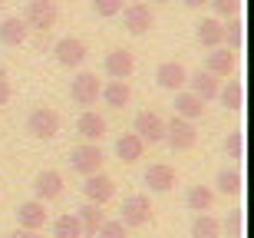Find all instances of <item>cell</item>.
Instances as JSON below:
<instances>
[{"label":"cell","mask_w":254,"mask_h":238,"mask_svg":"<svg viewBox=\"0 0 254 238\" xmlns=\"http://www.w3.org/2000/svg\"><path fill=\"white\" fill-rule=\"evenodd\" d=\"M165 143H169L172 153H189V149H195V143H198L195 123L182 119V116H172L169 123H165Z\"/></svg>","instance_id":"6da1fadb"},{"label":"cell","mask_w":254,"mask_h":238,"mask_svg":"<svg viewBox=\"0 0 254 238\" xmlns=\"http://www.w3.org/2000/svg\"><path fill=\"white\" fill-rule=\"evenodd\" d=\"M103 162H106V156H103V149H99V143H79L69 153V169L73 172H79V175H93V172H103Z\"/></svg>","instance_id":"7a4b0ae2"},{"label":"cell","mask_w":254,"mask_h":238,"mask_svg":"<svg viewBox=\"0 0 254 238\" xmlns=\"http://www.w3.org/2000/svg\"><path fill=\"white\" fill-rule=\"evenodd\" d=\"M123 215H119V222H123L126 229H142V225H149L152 219V202L145 192H135V195H126L123 199Z\"/></svg>","instance_id":"3957f363"},{"label":"cell","mask_w":254,"mask_h":238,"mask_svg":"<svg viewBox=\"0 0 254 238\" xmlns=\"http://www.w3.org/2000/svg\"><path fill=\"white\" fill-rule=\"evenodd\" d=\"M57 3L53 0H30L27 3V13H23V23L27 30H37V33H50L57 27Z\"/></svg>","instance_id":"277c9868"},{"label":"cell","mask_w":254,"mask_h":238,"mask_svg":"<svg viewBox=\"0 0 254 238\" xmlns=\"http://www.w3.org/2000/svg\"><path fill=\"white\" fill-rule=\"evenodd\" d=\"M27 133L33 139H53L60 133V113L53 106H37L33 113L27 116Z\"/></svg>","instance_id":"5b68a950"},{"label":"cell","mask_w":254,"mask_h":238,"mask_svg":"<svg viewBox=\"0 0 254 238\" xmlns=\"http://www.w3.org/2000/svg\"><path fill=\"white\" fill-rule=\"evenodd\" d=\"M132 133L139 136L142 143H165V119H162L159 113H149V109H142V113H135V119H132Z\"/></svg>","instance_id":"8992f818"},{"label":"cell","mask_w":254,"mask_h":238,"mask_svg":"<svg viewBox=\"0 0 254 238\" xmlns=\"http://www.w3.org/2000/svg\"><path fill=\"white\" fill-rule=\"evenodd\" d=\"M119 13H123V27L129 30L132 37L149 33L152 23H155V10H152L149 3H129V7H123Z\"/></svg>","instance_id":"52a82bcc"},{"label":"cell","mask_w":254,"mask_h":238,"mask_svg":"<svg viewBox=\"0 0 254 238\" xmlns=\"http://www.w3.org/2000/svg\"><path fill=\"white\" fill-rule=\"evenodd\" d=\"M99 89H103V83L96 79V73L83 70V73H76V79L69 83V99H73L76 106H93L96 99H99Z\"/></svg>","instance_id":"ba28073f"},{"label":"cell","mask_w":254,"mask_h":238,"mask_svg":"<svg viewBox=\"0 0 254 238\" xmlns=\"http://www.w3.org/2000/svg\"><path fill=\"white\" fill-rule=\"evenodd\" d=\"M86 43L79 37H60L57 40V47H53V57H57L60 67L66 70H76V67H83V60H86Z\"/></svg>","instance_id":"9c48e42d"},{"label":"cell","mask_w":254,"mask_h":238,"mask_svg":"<svg viewBox=\"0 0 254 238\" xmlns=\"http://www.w3.org/2000/svg\"><path fill=\"white\" fill-rule=\"evenodd\" d=\"M83 195L86 202H93V205H106V202H113L116 195V182L103 172H93V175H86L83 182Z\"/></svg>","instance_id":"30bf717a"},{"label":"cell","mask_w":254,"mask_h":238,"mask_svg":"<svg viewBox=\"0 0 254 238\" xmlns=\"http://www.w3.org/2000/svg\"><path fill=\"white\" fill-rule=\"evenodd\" d=\"M235 63H238V53L231 47H215V50H208V57H205V70L218 79L231 77L235 73Z\"/></svg>","instance_id":"8fae6325"},{"label":"cell","mask_w":254,"mask_h":238,"mask_svg":"<svg viewBox=\"0 0 254 238\" xmlns=\"http://www.w3.org/2000/svg\"><path fill=\"white\" fill-rule=\"evenodd\" d=\"M47 219H50L47 202H40V199H30V202H23V205L17 209V225L27 229V232H40L43 225H47Z\"/></svg>","instance_id":"7c38bea8"},{"label":"cell","mask_w":254,"mask_h":238,"mask_svg":"<svg viewBox=\"0 0 254 238\" xmlns=\"http://www.w3.org/2000/svg\"><path fill=\"white\" fill-rule=\"evenodd\" d=\"M103 70L109 79H129L132 70H135V57L129 50H109L103 57Z\"/></svg>","instance_id":"4fadbf2b"},{"label":"cell","mask_w":254,"mask_h":238,"mask_svg":"<svg viewBox=\"0 0 254 238\" xmlns=\"http://www.w3.org/2000/svg\"><path fill=\"white\" fill-rule=\"evenodd\" d=\"M155 83H159L162 89L179 93V89H185V83H189V70L182 67V63H175V60H165V63H159V70H155Z\"/></svg>","instance_id":"5bb4252c"},{"label":"cell","mask_w":254,"mask_h":238,"mask_svg":"<svg viewBox=\"0 0 254 238\" xmlns=\"http://www.w3.org/2000/svg\"><path fill=\"white\" fill-rule=\"evenodd\" d=\"M175 169H172L169 162H152L149 169H145V175H142V182L149 185V192H169L172 185H175Z\"/></svg>","instance_id":"9a60e30c"},{"label":"cell","mask_w":254,"mask_h":238,"mask_svg":"<svg viewBox=\"0 0 254 238\" xmlns=\"http://www.w3.org/2000/svg\"><path fill=\"white\" fill-rule=\"evenodd\" d=\"M33 192H37L40 202H53L63 195V172L57 169H43L37 175V182H33Z\"/></svg>","instance_id":"2e32d148"},{"label":"cell","mask_w":254,"mask_h":238,"mask_svg":"<svg viewBox=\"0 0 254 238\" xmlns=\"http://www.w3.org/2000/svg\"><path fill=\"white\" fill-rule=\"evenodd\" d=\"M76 133H79L83 143H99L106 136V119L96 109H83V116L76 119Z\"/></svg>","instance_id":"e0dca14e"},{"label":"cell","mask_w":254,"mask_h":238,"mask_svg":"<svg viewBox=\"0 0 254 238\" xmlns=\"http://www.w3.org/2000/svg\"><path fill=\"white\" fill-rule=\"evenodd\" d=\"M175 116L189 119V123L201 119V116H205V99L195 96L191 89H179V93H175Z\"/></svg>","instance_id":"ac0fdd59"},{"label":"cell","mask_w":254,"mask_h":238,"mask_svg":"<svg viewBox=\"0 0 254 238\" xmlns=\"http://www.w3.org/2000/svg\"><path fill=\"white\" fill-rule=\"evenodd\" d=\"M195 40L205 50L221 47V43H225V37H221V20H218V17H201L195 23Z\"/></svg>","instance_id":"d6986e66"},{"label":"cell","mask_w":254,"mask_h":238,"mask_svg":"<svg viewBox=\"0 0 254 238\" xmlns=\"http://www.w3.org/2000/svg\"><path fill=\"white\" fill-rule=\"evenodd\" d=\"M116 156H119V162L132 165V162H139L142 156H145V143H142L135 133H123L116 139Z\"/></svg>","instance_id":"ffe728a7"},{"label":"cell","mask_w":254,"mask_h":238,"mask_svg":"<svg viewBox=\"0 0 254 238\" xmlns=\"http://www.w3.org/2000/svg\"><path fill=\"white\" fill-rule=\"evenodd\" d=\"M215 99H221V106H225L228 113H241V106H245V86H241V79L228 77L225 86H218Z\"/></svg>","instance_id":"44dd1931"},{"label":"cell","mask_w":254,"mask_h":238,"mask_svg":"<svg viewBox=\"0 0 254 238\" xmlns=\"http://www.w3.org/2000/svg\"><path fill=\"white\" fill-rule=\"evenodd\" d=\"M185 86H189L195 96H201V99L208 103V99H215V96H218V86H221V79L211 77L208 70H198L195 77H189V83H185Z\"/></svg>","instance_id":"7402d4cb"},{"label":"cell","mask_w":254,"mask_h":238,"mask_svg":"<svg viewBox=\"0 0 254 238\" xmlns=\"http://www.w3.org/2000/svg\"><path fill=\"white\" fill-rule=\"evenodd\" d=\"M99 96L106 99V106H113V109H123V106H129L132 99V89L126 79H109V83L99 89Z\"/></svg>","instance_id":"603a6c76"},{"label":"cell","mask_w":254,"mask_h":238,"mask_svg":"<svg viewBox=\"0 0 254 238\" xmlns=\"http://www.w3.org/2000/svg\"><path fill=\"white\" fill-rule=\"evenodd\" d=\"M27 23H23V17H7L3 23H0V43L3 47H20L23 40H27Z\"/></svg>","instance_id":"cb8c5ba5"},{"label":"cell","mask_w":254,"mask_h":238,"mask_svg":"<svg viewBox=\"0 0 254 238\" xmlns=\"http://www.w3.org/2000/svg\"><path fill=\"white\" fill-rule=\"evenodd\" d=\"M76 219H79V229H83V238H93V235H96V229L103 225L106 212H103V205H93V202H86L83 209L76 212Z\"/></svg>","instance_id":"d4e9b609"},{"label":"cell","mask_w":254,"mask_h":238,"mask_svg":"<svg viewBox=\"0 0 254 238\" xmlns=\"http://www.w3.org/2000/svg\"><path fill=\"white\" fill-rule=\"evenodd\" d=\"M185 205H189L191 212H211V205H215V192L208 189V185H191V189L185 192Z\"/></svg>","instance_id":"484cf974"},{"label":"cell","mask_w":254,"mask_h":238,"mask_svg":"<svg viewBox=\"0 0 254 238\" xmlns=\"http://www.w3.org/2000/svg\"><path fill=\"white\" fill-rule=\"evenodd\" d=\"M218 235H221V222L208 212H198L191 222V238H218Z\"/></svg>","instance_id":"4316f807"},{"label":"cell","mask_w":254,"mask_h":238,"mask_svg":"<svg viewBox=\"0 0 254 238\" xmlns=\"http://www.w3.org/2000/svg\"><path fill=\"white\" fill-rule=\"evenodd\" d=\"M215 185H218V192H221L225 199H238L241 189H245V185H241V172H238V169H221Z\"/></svg>","instance_id":"83f0119b"},{"label":"cell","mask_w":254,"mask_h":238,"mask_svg":"<svg viewBox=\"0 0 254 238\" xmlns=\"http://www.w3.org/2000/svg\"><path fill=\"white\" fill-rule=\"evenodd\" d=\"M53 238H83V229H79V219H76V212L69 215H60L53 222Z\"/></svg>","instance_id":"f1b7e54d"},{"label":"cell","mask_w":254,"mask_h":238,"mask_svg":"<svg viewBox=\"0 0 254 238\" xmlns=\"http://www.w3.org/2000/svg\"><path fill=\"white\" fill-rule=\"evenodd\" d=\"M221 37L231 43V50L241 47V40H245V23L238 17H228V23H221Z\"/></svg>","instance_id":"f546056e"},{"label":"cell","mask_w":254,"mask_h":238,"mask_svg":"<svg viewBox=\"0 0 254 238\" xmlns=\"http://www.w3.org/2000/svg\"><path fill=\"white\" fill-rule=\"evenodd\" d=\"M225 156L228 159H245V136H241V129H231L225 139Z\"/></svg>","instance_id":"4dcf8cb0"},{"label":"cell","mask_w":254,"mask_h":238,"mask_svg":"<svg viewBox=\"0 0 254 238\" xmlns=\"http://www.w3.org/2000/svg\"><path fill=\"white\" fill-rule=\"evenodd\" d=\"M93 238H126V225L119 219H103V225L96 229Z\"/></svg>","instance_id":"1f68e13d"},{"label":"cell","mask_w":254,"mask_h":238,"mask_svg":"<svg viewBox=\"0 0 254 238\" xmlns=\"http://www.w3.org/2000/svg\"><path fill=\"white\" fill-rule=\"evenodd\" d=\"M211 10H215L218 20H228V17H238V10H241V0H208Z\"/></svg>","instance_id":"d6a6232c"},{"label":"cell","mask_w":254,"mask_h":238,"mask_svg":"<svg viewBox=\"0 0 254 238\" xmlns=\"http://www.w3.org/2000/svg\"><path fill=\"white\" fill-rule=\"evenodd\" d=\"M119 10H123V0H93V13H96V17H103V20L116 17Z\"/></svg>","instance_id":"836d02e7"},{"label":"cell","mask_w":254,"mask_h":238,"mask_svg":"<svg viewBox=\"0 0 254 238\" xmlns=\"http://www.w3.org/2000/svg\"><path fill=\"white\" fill-rule=\"evenodd\" d=\"M221 229L228 232V238H241V232H245V219H241V212H231Z\"/></svg>","instance_id":"e575fe53"},{"label":"cell","mask_w":254,"mask_h":238,"mask_svg":"<svg viewBox=\"0 0 254 238\" xmlns=\"http://www.w3.org/2000/svg\"><path fill=\"white\" fill-rule=\"evenodd\" d=\"M10 96H13V89H10L7 77H3V73H0V106H7V103H10Z\"/></svg>","instance_id":"d590c367"},{"label":"cell","mask_w":254,"mask_h":238,"mask_svg":"<svg viewBox=\"0 0 254 238\" xmlns=\"http://www.w3.org/2000/svg\"><path fill=\"white\" fill-rule=\"evenodd\" d=\"M7 238H37V232H27V229H17V232H10Z\"/></svg>","instance_id":"8d00e7d4"},{"label":"cell","mask_w":254,"mask_h":238,"mask_svg":"<svg viewBox=\"0 0 254 238\" xmlns=\"http://www.w3.org/2000/svg\"><path fill=\"white\" fill-rule=\"evenodd\" d=\"M182 7H189V10H198V7H205L208 0H179Z\"/></svg>","instance_id":"74e56055"},{"label":"cell","mask_w":254,"mask_h":238,"mask_svg":"<svg viewBox=\"0 0 254 238\" xmlns=\"http://www.w3.org/2000/svg\"><path fill=\"white\" fill-rule=\"evenodd\" d=\"M152 3H169V0H152Z\"/></svg>","instance_id":"f35d334b"},{"label":"cell","mask_w":254,"mask_h":238,"mask_svg":"<svg viewBox=\"0 0 254 238\" xmlns=\"http://www.w3.org/2000/svg\"><path fill=\"white\" fill-rule=\"evenodd\" d=\"M0 7H3V0H0Z\"/></svg>","instance_id":"ab89813d"}]
</instances>
